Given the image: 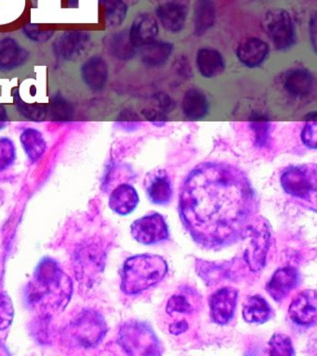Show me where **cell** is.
Returning a JSON list of instances; mask_svg holds the SVG:
<instances>
[{"label": "cell", "instance_id": "cell-1", "mask_svg": "<svg viewBox=\"0 0 317 356\" xmlns=\"http://www.w3.org/2000/svg\"><path fill=\"white\" fill-rule=\"evenodd\" d=\"M257 208L249 177L231 164H199L180 188L183 225L206 249H219L245 238Z\"/></svg>", "mask_w": 317, "mask_h": 356}, {"label": "cell", "instance_id": "cell-2", "mask_svg": "<svg viewBox=\"0 0 317 356\" xmlns=\"http://www.w3.org/2000/svg\"><path fill=\"white\" fill-rule=\"evenodd\" d=\"M73 292L71 278L52 259H43L27 286L30 307L42 316L61 313L68 306Z\"/></svg>", "mask_w": 317, "mask_h": 356}, {"label": "cell", "instance_id": "cell-3", "mask_svg": "<svg viewBox=\"0 0 317 356\" xmlns=\"http://www.w3.org/2000/svg\"><path fill=\"white\" fill-rule=\"evenodd\" d=\"M168 264L158 255L133 256L125 261L121 289L127 295L141 293L160 282L168 273Z\"/></svg>", "mask_w": 317, "mask_h": 356}, {"label": "cell", "instance_id": "cell-4", "mask_svg": "<svg viewBox=\"0 0 317 356\" xmlns=\"http://www.w3.org/2000/svg\"><path fill=\"white\" fill-rule=\"evenodd\" d=\"M119 344L130 355H160L162 350L154 330L140 321H130L122 325Z\"/></svg>", "mask_w": 317, "mask_h": 356}, {"label": "cell", "instance_id": "cell-5", "mask_svg": "<svg viewBox=\"0 0 317 356\" xmlns=\"http://www.w3.org/2000/svg\"><path fill=\"white\" fill-rule=\"evenodd\" d=\"M280 181L286 193L316 204L317 186L316 164L288 167L281 175Z\"/></svg>", "mask_w": 317, "mask_h": 356}, {"label": "cell", "instance_id": "cell-6", "mask_svg": "<svg viewBox=\"0 0 317 356\" xmlns=\"http://www.w3.org/2000/svg\"><path fill=\"white\" fill-rule=\"evenodd\" d=\"M261 26L279 51H286L296 44V26L291 14L284 8H272L266 13Z\"/></svg>", "mask_w": 317, "mask_h": 356}, {"label": "cell", "instance_id": "cell-7", "mask_svg": "<svg viewBox=\"0 0 317 356\" xmlns=\"http://www.w3.org/2000/svg\"><path fill=\"white\" fill-rule=\"evenodd\" d=\"M69 335L80 346H95L104 339L107 325L104 317L95 311H84L74 319L68 327Z\"/></svg>", "mask_w": 317, "mask_h": 356}, {"label": "cell", "instance_id": "cell-8", "mask_svg": "<svg viewBox=\"0 0 317 356\" xmlns=\"http://www.w3.org/2000/svg\"><path fill=\"white\" fill-rule=\"evenodd\" d=\"M132 235L139 243L153 245L169 238V227L160 213H153L136 220L132 225Z\"/></svg>", "mask_w": 317, "mask_h": 356}, {"label": "cell", "instance_id": "cell-9", "mask_svg": "<svg viewBox=\"0 0 317 356\" xmlns=\"http://www.w3.org/2000/svg\"><path fill=\"white\" fill-rule=\"evenodd\" d=\"M91 41V33L86 31H66L55 39L52 49L58 58L63 60H75L87 51Z\"/></svg>", "mask_w": 317, "mask_h": 356}, {"label": "cell", "instance_id": "cell-10", "mask_svg": "<svg viewBox=\"0 0 317 356\" xmlns=\"http://www.w3.org/2000/svg\"><path fill=\"white\" fill-rule=\"evenodd\" d=\"M189 8L190 0H168L158 6L155 14L164 29L178 33L185 28Z\"/></svg>", "mask_w": 317, "mask_h": 356}, {"label": "cell", "instance_id": "cell-11", "mask_svg": "<svg viewBox=\"0 0 317 356\" xmlns=\"http://www.w3.org/2000/svg\"><path fill=\"white\" fill-rule=\"evenodd\" d=\"M238 289L224 286L210 298V317L216 324L224 325L232 320L238 303Z\"/></svg>", "mask_w": 317, "mask_h": 356}, {"label": "cell", "instance_id": "cell-12", "mask_svg": "<svg viewBox=\"0 0 317 356\" xmlns=\"http://www.w3.org/2000/svg\"><path fill=\"white\" fill-rule=\"evenodd\" d=\"M289 317L295 324L302 327H311L316 323L317 298L314 289L300 292L291 303Z\"/></svg>", "mask_w": 317, "mask_h": 356}, {"label": "cell", "instance_id": "cell-13", "mask_svg": "<svg viewBox=\"0 0 317 356\" xmlns=\"http://www.w3.org/2000/svg\"><path fill=\"white\" fill-rule=\"evenodd\" d=\"M247 235L252 238L250 250H247L245 257L253 271H258L265 264L267 252L269 249L270 231L265 222L255 227L252 224Z\"/></svg>", "mask_w": 317, "mask_h": 356}, {"label": "cell", "instance_id": "cell-14", "mask_svg": "<svg viewBox=\"0 0 317 356\" xmlns=\"http://www.w3.org/2000/svg\"><path fill=\"white\" fill-rule=\"evenodd\" d=\"M269 52V44L265 41L252 36V38L244 39L238 44L235 55L239 63L247 68L254 69L265 63Z\"/></svg>", "mask_w": 317, "mask_h": 356}, {"label": "cell", "instance_id": "cell-15", "mask_svg": "<svg viewBox=\"0 0 317 356\" xmlns=\"http://www.w3.org/2000/svg\"><path fill=\"white\" fill-rule=\"evenodd\" d=\"M80 75L83 82L91 91L104 90L109 76L107 60L99 55L91 56L80 67Z\"/></svg>", "mask_w": 317, "mask_h": 356}, {"label": "cell", "instance_id": "cell-16", "mask_svg": "<svg viewBox=\"0 0 317 356\" xmlns=\"http://www.w3.org/2000/svg\"><path fill=\"white\" fill-rule=\"evenodd\" d=\"M300 274L294 267H282L275 272L267 284L266 289L275 302H282L299 286Z\"/></svg>", "mask_w": 317, "mask_h": 356}, {"label": "cell", "instance_id": "cell-17", "mask_svg": "<svg viewBox=\"0 0 317 356\" xmlns=\"http://www.w3.org/2000/svg\"><path fill=\"white\" fill-rule=\"evenodd\" d=\"M316 86L313 72L304 67H297L286 72L284 79V88L291 97L304 99L310 96Z\"/></svg>", "mask_w": 317, "mask_h": 356}, {"label": "cell", "instance_id": "cell-18", "mask_svg": "<svg viewBox=\"0 0 317 356\" xmlns=\"http://www.w3.org/2000/svg\"><path fill=\"white\" fill-rule=\"evenodd\" d=\"M158 33L157 19L151 13H141L136 17L129 30L130 41L138 49L154 42Z\"/></svg>", "mask_w": 317, "mask_h": 356}, {"label": "cell", "instance_id": "cell-19", "mask_svg": "<svg viewBox=\"0 0 317 356\" xmlns=\"http://www.w3.org/2000/svg\"><path fill=\"white\" fill-rule=\"evenodd\" d=\"M29 52L16 39L6 36L0 39V72H10L29 60Z\"/></svg>", "mask_w": 317, "mask_h": 356}, {"label": "cell", "instance_id": "cell-20", "mask_svg": "<svg viewBox=\"0 0 317 356\" xmlns=\"http://www.w3.org/2000/svg\"><path fill=\"white\" fill-rule=\"evenodd\" d=\"M196 63L200 75L207 79L219 76L225 70L224 56L213 47H206L197 50Z\"/></svg>", "mask_w": 317, "mask_h": 356}, {"label": "cell", "instance_id": "cell-21", "mask_svg": "<svg viewBox=\"0 0 317 356\" xmlns=\"http://www.w3.org/2000/svg\"><path fill=\"white\" fill-rule=\"evenodd\" d=\"M182 108L186 118L199 121L204 119L210 113V102L204 92L192 88L187 89L183 95Z\"/></svg>", "mask_w": 317, "mask_h": 356}, {"label": "cell", "instance_id": "cell-22", "mask_svg": "<svg viewBox=\"0 0 317 356\" xmlns=\"http://www.w3.org/2000/svg\"><path fill=\"white\" fill-rule=\"evenodd\" d=\"M146 192L150 200L155 204H167L172 199L171 178L165 171L155 172L146 183Z\"/></svg>", "mask_w": 317, "mask_h": 356}, {"label": "cell", "instance_id": "cell-23", "mask_svg": "<svg viewBox=\"0 0 317 356\" xmlns=\"http://www.w3.org/2000/svg\"><path fill=\"white\" fill-rule=\"evenodd\" d=\"M173 44L155 40L141 47V58L147 68L157 69L165 65L173 52Z\"/></svg>", "mask_w": 317, "mask_h": 356}, {"label": "cell", "instance_id": "cell-24", "mask_svg": "<svg viewBox=\"0 0 317 356\" xmlns=\"http://www.w3.org/2000/svg\"><path fill=\"white\" fill-rule=\"evenodd\" d=\"M108 53L119 60H130L137 54L138 49L130 41L129 31L113 33L104 39Z\"/></svg>", "mask_w": 317, "mask_h": 356}, {"label": "cell", "instance_id": "cell-25", "mask_svg": "<svg viewBox=\"0 0 317 356\" xmlns=\"http://www.w3.org/2000/svg\"><path fill=\"white\" fill-rule=\"evenodd\" d=\"M216 22L215 0H196L194 8V32L204 35Z\"/></svg>", "mask_w": 317, "mask_h": 356}, {"label": "cell", "instance_id": "cell-26", "mask_svg": "<svg viewBox=\"0 0 317 356\" xmlns=\"http://www.w3.org/2000/svg\"><path fill=\"white\" fill-rule=\"evenodd\" d=\"M139 203V196L136 189L127 184L118 186L111 194L110 208L121 216H127L135 210Z\"/></svg>", "mask_w": 317, "mask_h": 356}, {"label": "cell", "instance_id": "cell-27", "mask_svg": "<svg viewBox=\"0 0 317 356\" xmlns=\"http://www.w3.org/2000/svg\"><path fill=\"white\" fill-rule=\"evenodd\" d=\"M98 250L93 245H84L75 254V268L77 275L83 280L93 277L94 273L99 271L100 263Z\"/></svg>", "mask_w": 317, "mask_h": 356}, {"label": "cell", "instance_id": "cell-28", "mask_svg": "<svg viewBox=\"0 0 317 356\" xmlns=\"http://www.w3.org/2000/svg\"><path fill=\"white\" fill-rule=\"evenodd\" d=\"M272 308L268 302L260 295L250 296L243 305L244 319L252 324H263L272 316Z\"/></svg>", "mask_w": 317, "mask_h": 356}, {"label": "cell", "instance_id": "cell-29", "mask_svg": "<svg viewBox=\"0 0 317 356\" xmlns=\"http://www.w3.org/2000/svg\"><path fill=\"white\" fill-rule=\"evenodd\" d=\"M22 147L29 160L36 163L46 152L47 143L40 131L35 128H26L20 136Z\"/></svg>", "mask_w": 317, "mask_h": 356}, {"label": "cell", "instance_id": "cell-30", "mask_svg": "<svg viewBox=\"0 0 317 356\" xmlns=\"http://www.w3.org/2000/svg\"><path fill=\"white\" fill-rule=\"evenodd\" d=\"M249 127L254 134V144L258 149H265L271 141L272 122L268 117L260 113H253Z\"/></svg>", "mask_w": 317, "mask_h": 356}, {"label": "cell", "instance_id": "cell-31", "mask_svg": "<svg viewBox=\"0 0 317 356\" xmlns=\"http://www.w3.org/2000/svg\"><path fill=\"white\" fill-rule=\"evenodd\" d=\"M99 5L104 8L105 24L107 26H121L126 19L129 8L124 0H99Z\"/></svg>", "mask_w": 317, "mask_h": 356}, {"label": "cell", "instance_id": "cell-32", "mask_svg": "<svg viewBox=\"0 0 317 356\" xmlns=\"http://www.w3.org/2000/svg\"><path fill=\"white\" fill-rule=\"evenodd\" d=\"M15 102L19 113L34 122H42L49 114V104H29L24 102L18 93H15Z\"/></svg>", "mask_w": 317, "mask_h": 356}, {"label": "cell", "instance_id": "cell-33", "mask_svg": "<svg viewBox=\"0 0 317 356\" xmlns=\"http://www.w3.org/2000/svg\"><path fill=\"white\" fill-rule=\"evenodd\" d=\"M49 114L54 121H70L73 118L74 107L65 97L57 94L52 97V104H49Z\"/></svg>", "mask_w": 317, "mask_h": 356}, {"label": "cell", "instance_id": "cell-34", "mask_svg": "<svg viewBox=\"0 0 317 356\" xmlns=\"http://www.w3.org/2000/svg\"><path fill=\"white\" fill-rule=\"evenodd\" d=\"M269 355H294V348L291 338L285 334L275 333L269 341Z\"/></svg>", "mask_w": 317, "mask_h": 356}, {"label": "cell", "instance_id": "cell-35", "mask_svg": "<svg viewBox=\"0 0 317 356\" xmlns=\"http://www.w3.org/2000/svg\"><path fill=\"white\" fill-rule=\"evenodd\" d=\"M16 159V147L12 139L0 138V172L10 168Z\"/></svg>", "mask_w": 317, "mask_h": 356}, {"label": "cell", "instance_id": "cell-36", "mask_svg": "<svg viewBox=\"0 0 317 356\" xmlns=\"http://www.w3.org/2000/svg\"><path fill=\"white\" fill-rule=\"evenodd\" d=\"M15 316L13 302L9 295L0 291V330H7L12 324Z\"/></svg>", "mask_w": 317, "mask_h": 356}, {"label": "cell", "instance_id": "cell-37", "mask_svg": "<svg viewBox=\"0 0 317 356\" xmlns=\"http://www.w3.org/2000/svg\"><path fill=\"white\" fill-rule=\"evenodd\" d=\"M194 306L191 305L187 298L183 295H174L169 300L167 305V313L190 314L193 313Z\"/></svg>", "mask_w": 317, "mask_h": 356}, {"label": "cell", "instance_id": "cell-38", "mask_svg": "<svg viewBox=\"0 0 317 356\" xmlns=\"http://www.w3.org/2000/svg\"><path fill=\"white\" fill-rule=\"evenodd\" d=\"M141 119L138 114L129 108L122 111L118 118V124L121 129L127 132L138 130L141 125Z\"/></svg>", "mask_w": 317, "mask_h": 356}, {"label": "cell", "instance_id": "cell-39", "mask_svg": "<svg viewBox=\"0 0 317 356\" xmlns=\"http://www.w3.org/2000/svg\"><path fill=\"white\" fill-rule=\"evenodd\" d=\"M23 33L30 40L37 43H45L54 35V30L40 29L38 24H29L24 28Z\"/></svg>", "mask_w": 317, "mask_h": 356}, {"label": "cell", "instance_id": "cell-40", "mask_svg": "<svg viewBox=\"0 0 317 356\" xmlns=\"http://www.w3.org/2000/svg\"><path fill=\"white\" fill-rule=\"evenodd\" d=\"M300 138L308 149H316L317 121L305 122L304 127L300 134Z\"/></svg>", "mask_w": 317, "mask_h": 356}, {"label": "cell", "instance_id": "cell-41", "mask_svg": "<svg viewBox=\"0 0 317 356\" xmlns=\"http://www.w3.org/2000/svg\"><path fill=\"white\" fill-rule=\"evenodd\" d=\"M141 114L147 121L154 127H163L168 122V116L157 108H146L141 111Z\"/></svg>", "mask_w": 317, "mask_h": 356}, {"label": "cell", "instance_id": "cell-42", "mask_svg": "<svg viewBox=\"0 0 317 356\" xmlns=\"http://www.w3.org/2000/svg\"><path fill=\"white\" fill-rule=\"evenodd\" d=\"M155 102L157 103L158 110L168 115L176 108V102L165 92H157L154 95Z\"/></svg>", "mask_w": 317, "mask_h": 356}, {"label": "cell", "instance_id": "cell-43", "mask_svg": "<svg viewBox=\"0 0 317 356\" xmlns=\"http://www.w3.org/2000/svg\"><path fill=\"white\" fill-rule=\"evenodd\" d=\"M317 19L316 14L311 17L310 22H309V33H310V39L311 46H313L314 51H316V29H317Z\"/></svg>", "mask_w": 317, "mask_h": 356}, {"label": "cell", "instance_id": "cell-44", "mask_svg": "<svg viewBox=\"0 0 317 356\" xmlns=\"http://www.w3.org/2000/svg\"><path fill=\"white\" fill-rule=\"evenodd\" d=\"M187 330L188 324L186 321L177 322L169 327V332L173 334V335H180V334L185 332Z\"/></svg>", "mask_w": 317, "mask_h": 356}, {"label": "cell", "instance_id": "cell-45", "mask_svg": "<svg viewBox=\"0 0 317 356\" xmlns=\"http://www.w3.org/2000/svg\"><path fill=\"white\" fill-rule=\"evenodd\" d=\"M8 122H9V115H8L6 108L3 105L0 104V130L6 127Z\"/></svg>", "mask_w": 317, "mask_h": 356}, {"label": "cell", "instance_id": "cell-46", "mask_svg": "<svg viewBox=\"0 0 317 356\" xmlns=\"http://www.w3.org/2000/svg\"><path fill=\"white\" fill-rule=\"evenodd\" d=\"M304 121H317V113L316 111H311V113H309L306 114L304 117Z\"/></svg>", "mask_w": 317, "mask_h": 356}]
</instances>
